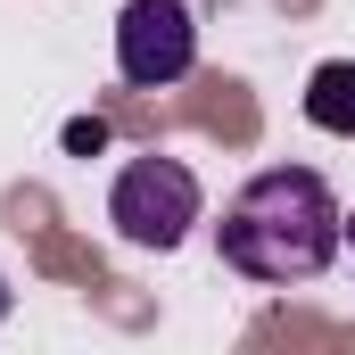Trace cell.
Wrapping results in <instances>:
<instances>
[{"mask_svg": "<svg viewBox=\"0 0 355 355\" xmlns=\"http://www.w3.org/2000/svg\"><path fill=\"white\" fill-rule=\"evenodd\" d=\"M339 232H347V215L314 166H265L223 207V265L240 281L289 289V281H314L339 257Z\"/></svg>", "mask_w": 355, "mask_h": 355, "instance_id": "1", "label": "cell"}, {"mask_svg": "<svg viewBox=\"0 0 355 355\" xmlns=\"http://www.w3.org/2000/svg\"><path fill=\"white\" fill-rule=\"evenodd\" d=\"M198 174L182 157H132L124 174L107 182V223L132 240V248H182L190 223H198Z\"/></svg>", "mask_w": 355, "mask_h": 355, "instance_id": "2", "label": "cell"}, {"mask_svg": "<svg viewBox=\"0 0 355 355\" xmlns=\"http://www.w3.org/2000/svg\"><path fill=\"white\" fill-rule=\"evenodd\" d=\"M198 67V8L190 0H124L116 8V75L132 91H166Z\"/></svg>", "mask_w": 355, "mask_h": 355, "instance_id": "3", "label": "cell"}, {"mask_svg": "<svg viewBox=\"0 0 355 355\" xmlns=\"http://www.w3.org/2000/svg\"><path fill=\"white\" fill-rule=\"evenodd\" d=\"M306 124L355 141V58H331V67L306 75Z\"/></svg>", "mask_w": 355, "mask_h": 355, "instance_id": "4", "label": "cell"}, {"mask_svg": "<svg viewBox=\"0 0 355 355\" xmlns=\"http://www.w3.org/2000/svg\"><path fill=\"white\" fill-rule=\"evenodd\" d=\"M67 149H75V157H99V149H107V124H99V116H75V124H67Z\"/></svg>", "mask_w": 355, "mask_h": 355, "instance_id": "5", "label": "cell"}, {"mask_svg": "<svg viewBox=\"0 0 355 355\" xmlns=\"http://www.w3.org/2000/svg\"><path fill=\"white\" fill-rule=\"evenodd\" d=\"M0 322H8V281H0Z\"/></svg>", "mask_w": 355, "mask_h": 355, "instance_id": "6", "label": "cell"}]
</instances>
